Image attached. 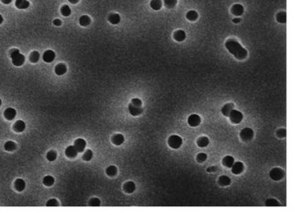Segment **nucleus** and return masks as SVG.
<instances>
[{"instance_id":"de8ad7c7","label":"nucleus","mask_w":295,"mask_h":215,"mask_svg":"<svg viewBox=\"0 0 295 215\" xmlns=\"http://www.w3.org/2000/svg\"><path fill=\"white\" fill-rule=\"evenodd\" d=\"M1 2L3 4H5V5H8V4H10L12 2V0H1Z\"/></svg>"},{"instance_id":"ddd939ff","label":"nucleus","mask_w":295,"mask_h":215,"mask_svg":"<svg viewBox=\"0 0 295 215\" xmlns=\"http://www.w3.org/2000/svg\"><path fill=\"white\" fill-rule=\"evenodd\" d=\"M174 40H175V41H177V42H183V41H184V40H185V38H186V34H185V32H184V31H183V30H177V31H175V32H174Z\"/></svg>"},{"instance_id":"4be33fe9","label":"nucleus","mask_w":295,"mask_h":215,"mask_svg":"<svg viewBox=\"0 0 295 215\" xmlns=\"http://www.w3.org/2000/svg\"><path fill=\"white\" fill-rule=\"evenodd\" d=\"M210 143V140L207 136H201L197 139V146L199 147H206Z\"/></svg>"},{"instance_id":"58836bf2","label":"nucleus","mask_w":295,"mask_h":215,"mask_svg":"<svg viewBox=\"0 0 295 215\" xmlns=\"http://www.w3.org/2000/svg\"><path fill=\"white\" fill-rule=\"evenodd\" d=\"M56 157H57V154L54 151H49L47 153V160L50 161V162L54 161L56 159Z\"/></svg>"},{"instance_id":"7ed1b4c3","label":"nucleus","mask_w":295,"mask_h":215,"mask_svg":"<svg viewBox=\"0 0 295 215\" xmlns=\"http://www.w3.org/2000/svg\"><path fill=\"white\" fill-rule=\"evenodd\" d=\"M182 144H183V139L177 135H173L168 138V145L170 147L174 149L179 148L182 146Z\"/></svg>"},{"instance_id":"423d86ee","label":"nucleus","mask_w":295,"mask_h":215,"mask_svg":"<svg viewBox=\"0 0 295 215\" xmlns=\"http://www.w3.org/2000/svg\"><path fill=\"white\" fill-rule=\"evenodd\" d=\"M229 118H230V120L232 121V123L234 124H239L243 119H244V116L243 114L238 111V110H235V109H233L230 114H229Z\"/></svg>"},{"instance_id":"39448f33","label":"nucleus","mask_w":295,"mask_h":215,"mask_svg":"<svg viewBox=\"0 0 295 215\" xmlns=\"http://www.w3.org/2000/svg\"><path fill=\"white\" fill-rule=\"evenodd\" d=\"M270 177L274 181H280L284 177V171L279 167L272 168L270 171Z\"/></svg>"},{"instance_id":"4c0bfd02","label":"nucleus","mask_w":295,"mask_h":215,"mask_svg":"<svg viewBox=\"0 0 295 215\" xmlns=\"http://www.w3.org/2000/svg\"><path fill=\"white\" fill-rule=\"evenodd\" d=\"M177 4V0H164V5L167 8H174Z\"/></svg>"},{"instance_id":"a211bd4d","label":"nucleus","mask_w":295,"mask_h":215,"mask_svg":"<svg viewBox=\"0 0 295 215\" xmlns=\"http://www.w3.org/2000/svg\"><path fill=\"white\" fill-rule=\"evenodd\" d=\"M124 190H125V193H134V192H135V183H134V182H131V181L126 182V183L124 184Z\"/></svg>"},{"instance_id":"a19ab883","label":"nucleus","mask_w":295,"mask_h":215,"mask_svg":"<svg viewBox=\"0 0 295 215\" xmlns=\"http://www.w3.org/2000/svg\"><path fill=\"white\" fill-rule=\"evenodd\" d=\"M101 202L98 198H92L89 202V205L90 206H100Z\"/></svg>"},{"instance_id":"f257e3e1","label":"nucleus","mask_w":295,"mask_h":215,"mask_svg":"<svg viewBox=\"0 0 295 215\" xmlns=\"http://www.w3.org/2000/svg\"><path fill=\"white\" fill-rule=\"evenodd\" d=\"M225 47L237 60H244L248 55L247 50L234 39H229L225 43Z\"/></svg>"},{"instance_id":"a18cd8bd","label":"nucleus","mask_w":295,"mask_h":215,"mask_svg":"<svg viewBox=\"0 0 295 215\" xmlns=\"http://www.w3.org/2000/svg\"><path fill=\"white\" fill-rule=\"evenodd\" d=\"M53 24H54V25H56V26H60V25H62V22H61V20H59V19H54V22H53Z\"/></svg>"},{"instance_id":"4468645a","label":"nucleus","mask_w":295,"mask_h":215,"mask_svg":"<svg viewBox=\"0 0 295 215\" xmlns=\"http://www.w3.org/2000/svg\"><path fill=\"white\" fill-rule=\"evenodd\" d=\"M16 109H12V108H8V109H6L5 110V112H4V116H5V118L7 120H12V119H15V117H16Z\"/></svg>"},{"instance_id":"f8f14e48","label":"nucleus","mask_w":295,"mask_h":215,"mask_svg":"<svg viewBox=\"0 0 295 215\" xmlns=\"http://www.w3.org/2000/svg\"><path fill=\"white\" fill-rule=\"evenodd\" d=\"M231 11H232L233 15H236V16H239V15H243V14H244V6H243L242 5H240V4H235V5H233V7H232Z\"/></svg>"},{"instance_id":"1a4fd4ad","label":"nucleus","mask_w":295,"mask_h":215,"mask_svg":"<svg viewBox=\"0 0 295 215\" xmlns=\"http://www.w3.org/2000/svg\"><path fill=\"white\" fill-rule=\"evenodd\" d=\"M232 172L234 174H240L244 172V165L242 162H236L234 163V165L232 166Z\"/></svg>"},{"instance_id":"603ef678","label":"nucleus","mask_w":295,"mask_h":215,"mask_svg":"<svg viewBox=\"0 0 295 215\" xmlns=\"http://www.w3.org/2000/svg\"><path fill=\"white\" fill-rule=\"evenodd\" d=\"M1 104H2V100H1V99H0V106H1Z\"/></svg>"},{"instance_id":"8fccbe9b","label":"nucleus","mask_w":295,"mask_h":215,"mask_svg":"<svg viewBox=\"0 0 295 215\" xmlns=\"http://www.w3.org/2000/svg\"><path fill=\"white\" fill-rule=\"evenodd\" d=\"M68 1L72 4H77L79 2V0H68Z\"/></svg>"},{"instance_id":"c03bdc74","label":"nucleus","mask_w":295,"mask_h":215,"mask_svg":"<svg viewBox=\"0 0 295 215\" xmlns=\"http://www.w3.org/2000/svg\"><path fill=\"white\" fill-rule=\"evenodd\" d=\"M131 103L133 105L136 106V107H142V104H143L142 103V100L140 99H133L132 101H131Z\"/></svg>"},{"instance_id":"c85d7f7f","label":"nucleus","mask_w":295,"mask_h":215,"mask_svg":"<svg viewBox=\"0 0 295 215\" xmlns=\"http://www.w3.org/2000/svg\"><path fill=\"white\" fill-rule=\"evenodd\" d=\"M39 58H40V54H39V52H37V51L32 52H31V54H30V56H29V60H30V62H33V63L37 62L39 61Z\"/></svg>"},{"instance_id":"9d476101","label":"nucleus","mask_w":295,"mask_h":215,"mask_svg":"<svg viewBox=\"0 0 295 215\" xmlns=\"http://www.w3.org/2000/svg\"><path fill=\"white\" fill-rule=\"evenodd\" d=\"M55 58V53L52 50H47L43 53V60L46 62H52Z\"/></svg>"},{"instance_id":"f3484780","label":"nucleus","mask_w":295,"mask_h":215,"mask_svg":"<svg viewBox=\"0 0 295 215\" xmlns=\"http://www.w3.org/2000/svg\"><path fill=\"white\" fill-rule=\"evenodd\" d=\"M66 70H67V68H66V66H65V64H64V63H59V64H57L56 66H55V68H54V72H55V74L56 75H64L65 72H66Z\"/></svg>"},{"instance_id":"ea45409f","label":"nucleus","mask_w":295,"mask_h":215,"mask_svg":"<svg viewBox=\"0 0 295 215\" xmlns=\"http://www.w3.org/2000/svg\"><path fill=\"white\" fill-rule=\"evenodd\" d=\"M206 159H207V155H206V154H204V153H200V154H198V155H197V156H196L197 162H199V163H203V162H205V161H206Z\"/></svg>"},{"instance_id":"a878e982","label":"nucleus","mask_w":295,"mask_h":215,"mask_svg":"<svg viewBox=\"0 0 295 215\" xmlns=\"http://www.w3.org/2000/svg\"><path fill=\"white\" fill-rule=\"evenodd\" d=\"M234 163V158L231 156H226L223 159V165L226 167H232Z\"/></svg>"},{"instance_id":"2eb2a0df","label":"nucleus","mask_w":295,"mask_h":215,"mask_svg":"<svg viewBox=\"0 0 295 215\" xmlns=\"http://www.w3.org/2000/svg\"><path fill=\"white\" fill-rule=\"evenodd\" d=\"M77 150L76 149L75 146H69L66 147L65 149V156L68 157V158H74L77 155Z\"/></svg>"},{"instance_id":"f704fd0d","label":"nucleus","mask_w":295,"mask_h":215,"mask_svg":"<svg viewBox=\"0 0 295 215\" xmlns=\"http://www.w3.org/2000/svg\"><path fill=\"white\" fill-rule=\"evenodd\" d=\"M276 19L279 23H286V13L285 12H280L276 15Z\"/></svg>"},{"instance_id":"3c124183","label":"nucleus","mask_w":295,"mask_h":215,"mask_svg":"<svg viewBox=\"0 0 295 215\" xmlns=\"http://www.w3.org/2000/svg\"><path fill=\"white\" fill-rule=\"evenodd\" d=\"M2 23H3V16L0 15V25H1Z\"/></svg>"},{"instance_id":"cd10ccee","label":"nucleus","mask_w":295,"mask_h":215,"mask_svg":"<svg viewBox=\"0 0 295 215\" xmlns=\"http://www.w3.org/2000/svg\"><path fill=\"white\" fill-rule=\"evenodd\" d=\"M150 5L153 10H160L163 5V2L162 0H152Z\"/></svg>"},{"instance_id":"79ce46f5","label":"nucleus","mask_w":295,"mask_h":215,"mask_svg":"<svg viewBox=\"0 0 295 215\" xmlns=\"http://www.w3.org/2000/svg\"><path fill=\"white\" fill-rule=\"evenodd\" d=\"M276 135H277V136H278V137H280V138H283V137H285V136H286V129H279V130L277 131Z\"/></svg>"},{"instance_id":"7c9ffc66","label":"nucleus","mask_w":295,"mask_h":215,"mask_svg":"<svg viewBox=\"0 0 295 215\" xmlns=\"http://www.w3.org/2000/svg\"><path fill=\"white\" fill-rule=\"evenodd\" d=\"M54 177H53V176H51V175H47V176H45V177H44V179H43V183H44L46 186H52V185L54 184Z\"/></svg>"},{"instance_id":"c9c22d12","label":"nucleus","mask_w":295,"mask_h":215,"mask_svg":"<svg viewBox=\"0 0 295 215\" xmlns=\"http://www.w3.org/2000/svg\"><path fill=\"white\" fill-rule=\"evenodd\" d=\"M265 205L266 206H270V207H275V206H279L280 203L275 199H268L265 202Z\"/></svg>"},{"instance_id":"9b49d317","label":"nucleus","mask_w":295,"mask_h":215,"mask_svg":"<svg viewBox=\"0 0 295 215\" xmlns=\"http://www.w3.org/2000/svg\"><path fill=\"white\" fill-rule=\"evenodd\" d=\"M128 109H129V112L132 116H139L140 114L143 113V109L142 107H136L135 105H133L132 103L129 104L128 106Z\"/></svg>"},{"instance_id":"6e6552de","label":"nucleus","mask_w":295,"mask_h":215,"mask_svg":"<svg viewBox=\"0 0 295 215\" xmlns=\"http://www.w3.org/2000/svg\"><path fill=\"white\" fill-rule=\"evenodd\" d=\"M75 147L76 149L77 150L78 153H81L85 150L86 146V140H84L83 138H77L76 141H75Z\"/></svg>"},{"instance_id":"f03ea898","label":"nucleus","mask_w":295,"mask_h":215,"mask_svg":"<svg viewBox=\"0 0 295 215\" xmlns=\"http://www.w3.org/2000/svg\"><path fill=\"white\" fill-rule=\"evenodd\" d=\"M10 56L12 62L15 66H21L25 62V56L20 52L18 49H12L10 51Z\"/></svg>"},{"instance_id":"72a5a7b5","label":"nucleus","mask_w":295,"mask_h":215,"mask_svg":"<svg viewBox=\"0 0 295 215\" xmlns=\"http://www.w3.org/2000/svg\"><path fill=\"white\" fill-rule=\"evenodd\" d=\"M61 14L64 16H69L71 15V8L67 5H64L61 7Z\"/></svg>"},{"instance_id":"20e7f679","label":"nucleus","mask_w":295,"mask_h":215,"mask_svg":"<svg viewBox=\"0 0 295 215\" xmlns=\"http://www.w3.org/2000/svg\"><path fill=\"white\" fill-rule=\"evenodd\" d=\"M254 136V132L253 130L250 128H245L244 129L241 133H240V137L243 141L244 142H248V141H251Z\"/></svg>"},{"instance_id":"37998d69","label":"nucleus","mask_w":295,"mask_h":215,"mask_svg":"<svg viewBox=\"0 0 295 215\" xmlns=\"http://www.w3.org/2000/svg\"><path fill=\"white\" fill-rule=\"evenodd\" d=\"M47 206L49 207H54V206H58V202L55 199H50L49 201L47 203Z\"/></svg>"},{"instance_id":"473e14b6","label":"nucleus","mask_w":295,"mask_h":215,"mask_svg":"<svg viewBox=\"0 0 295 215\" xmlns=\"http://www.w3.org/2000/svg\"><path fill=\"white\" fill-rule=\"evenodd\" d=\"M186 18H187L189 21H195L197 18H198V14H197L196 11L191 10V11H189V12L186 14Z\"/></svg>"},{"instance_id":"2f4dec72","label":"nucleus","mask_w":295,"mask_h":215,"mask_svg":"<svg viewBox=\"0 0 295 215\" xmlns=\"http://www.w3.org/2000/svg\"><path fill=\"white\" fill-rule=\"evenodd\" d=\"M116 173H117V168H116V166H108V167L106 168V174H107L108 176L113 177V176L116 175Z\"/></svg>"},{"instance_id":"0eeeda50","label":"nucleus","mask_w":295,"mask_h":215,"mask_svg":"<svg viewBox=\"0 0 295 215\" xmlns=\"http://www.w3.org/2000/svg\"><path fill=\"white\" fill-rule=\"evenodd\" d=\"M200 123H201V118H200L199 115L193 114V115L189 116V118H188V124H189V126L195 128V127L199 126Z\"/></svg>"},{"instance_id":"393cba45","label":"nucleus","mask_w":295,"mask_h":215,"mask_svg":"<svg viewBox=\"0 0 295 215\" xmlns=\"http://www.w3.org/2000/svg\"><path fill=\"white\" fill-rule=\"evenodd\" d=\"M108 21L112 24V25H117L120 23L121 21V17L118 14H111L108 17Z\"/></svg>"},{"instance_id":"e433bc0d","label":"nucleus","mask_w":295,"mask_h":215,"mask_svg":"<svg viewBox=\"0 0 295 215\" xmlns=\"http://www.w3.org/2000/svg\"><path fill=\"white\" fill-rule=\"evenodd\" d=\"M92 158H93V152H92V150L87 149V150L85 152L84 156H83V159H84L85 161H90Z\"/></svg>"},{"instance_id":"bb28decb","label":"nucleus","mask_w":295,"mask_h":215,"mask_svg":"<svg viewBox=\"0 0 295 215\" xmlns=\"http://www.w3.org/2000/svg\"><path fill=\"white\" fill-rule=\"evenodd\" d=\"M91 23V18L88 15H82L79 18V24L82 26H87Z\"/></svg>"},{"instance_id":"09e8293b","label":"nucleus","mask_w":295,"mask_h":215,"mask_svg":"<svg viewBox=\"0 0 295 215\" xmlns=\"http://www.w3.org/2000/svg\"><path fill=\"white\" fill-rule=\"evenodd\" d=\"M233 22H234V24H238V23H240V22H241V19H240V18H234V19L233 20Z\"/></svg>"},{"instance_id":"dca6fc26","label":"nucleus","mask_w":295,"mask_h":215,"mask_svg":"<svg viewBox=\"0 0 295 215\" xmlns=\"http://www.w3.org/2000/svg\"><path fill=\"white\" fill-rule=\"evenodd\" d=\"M112 142L115 146H120L125 142V136L122 134H115L112 136Z\"/></svg>"},{"instance_id":"b1692460","label":"nucleus","mask_w":295,"mask_h":215,"mask_svg":"<svg viewBox=\"0 0 295 215\" xmlns=\"http://www.w3.org/2000/svg\"><path fill=\"white\" fill-rule=\"evenodd\" d=\"M218 183L222 186H228L231 184V179L226 175H222L218 179Z\"/></svg>"},{"instance_id":"5701e85b","label":"nucleus","mask_w":295,"mask_h":215,"mask_svg":"<svg viewBox=\"0 0 295 215\" xmlns=\"http://www.w3.org/2000/svg\"><path fill=\"white\" fill-rule=\"evenodd\" d=\"M15 188L18 192H22L26 188V183L23 179H16L15 182Z\"/></svg>"},{"instance_id":"412c9836","label":"nucleus","mask_w":295,"mask_h":215,"mask_svg":"<svg viewBox=\"0 0 295 215\" xmlns=\"http://www.w3.org/2000/svg\"><path fill=\"white\" fill-rule=\"evenodd\" d=\"M15 5L18 9H26L29 7L30 3L27 0H16Z\"/></svg>"},{"instance_id":"aec40b11","label":"nucleus","mask_w":295,"mask_h":215,"mask_svg":"<svg viewBox=\"0 0 295 215\" xmlns=\"http://www.w3.org/2000/svg\"><path fill=\"white\" fill-rule=\"evenodd\" d=\"M26 129V123L23 120H17L15 124H14V130L16 132H23Z\"/></svg>"},{"instance_id":"49530a36","label":"nucleus","mask_w":295,"mask_h":215,"mask_svg":"<svg viewBox=\"0 0 295 215\" xmlns=\"http://www.w3.org/2000/svg\"><path fill=\"white\" fill-rule=\"evenodd\" d=\"M216 170H217L216 166H211V167L207 168V172L208 173H213V172H215Z\"/></svg>"},{"instance_id":"c756f323","label":"nucleus","mask_w":295,"mask_h":215,"mask_svg":"<svg viewBox=\"0 0 295 215\" xmlns=\"http://www.w3.org/2000/svg\"><path fill=\"white\" fill-rule=\"evenodd\" d=\"M4 147H5V149L6 150V151H14L16 148V143L15 142H13V141H7L5 144V146H4Z\"/></svg>"},{"instance_id":"6ab92c4d","label":"nucleus","mask_w":295,"mask_h":215,"mask_svg":"<svg viewBox=\"0 0 295 215\" xmlns=\"http://www.w3.org/2000/svg\"><path fill=\"white\" fill-rule=\"evenodd\" d=\"M234 103H227V104H225L223 107V109H222V113L223 114V116L229 117V114L234 109Z\"/></svg>"}]
</instances>
